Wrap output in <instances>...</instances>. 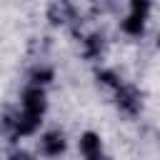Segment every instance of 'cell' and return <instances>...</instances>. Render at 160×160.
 I'll return each mask as SVG.
<instances>
[{
	"instance_id": "cell-5",
	"label": "cell",
	"mask_w": 160,
	"mask_h": 160,
	"mask_svg": "<svg viewBox=\"0 0 160 160\" xmlns=\"http://www.w3.org/2000/svg\"><path fill=\"white\" fill-rule=\"evenodd\" d=\"M78 148H80V152H82L85 160H105V155H102V140L92 130H88V132L80 135Z\"/></svg>"
},
{
	"instance_id": "cell-9",
	"label": "cell",
	"mask_w": 160,
	"mask_h": 160,
	"mask_svg": "<svg viewBox=\"0 0 160 160\" xmlns=\"http://www.w3.org/2000/svg\"><path fill=\"white\" fill-rule=\"evenodd\" d=\"M98 80H100L102 85L112 88V90H118V88L122 85V80L118 78V72H112V70H98Z\"/></svg>"
},
{
	"instance_id": "cell-1",
	"label": "cell",
	"mask_w": 160,
	"mask_h": 160,
	"mask_svg": "<svg viewBox=\"0 0 160 160\" xmlns=\"http://www.w3.org/2000/svg\"><path fill=\"white\" fill-rule=\"evenodd\" d=\"M148 12H150V2H145V0H132L130 8H128V15L120 20V30H122L128 38H140V35L145 32Z\"/></svg>"
},
{
	"instance_id": "cell-7",
	"label": "cell",
	"mask_w": 160,
	"mask_h": 160,
	"mask_svg": "<svg viewBox=\"0 0 160 160\" xmlns=\"http://www.w3.org/2000/svg\"><path fill=\"white\" fill-rule=\"evenodd\" d=\"M102 52H105V35L102 32H90L82 40V55L88 60H98Z\"/></svg>"
},
{
	"instance_id": "cell-4",
	"label": "cell",
	"mask_w": 160,
	"mask_h": 160,
	"mask_svg": "<svg viewBox=\"0 0 160 160\" xmlns=\"http://www.w3.org/2000/svg\"><path fill=\"white\" fill-rule=\"evenodd\" d=\"M40 152L45 155V158H60L62 152H65V148H68V142H65V135L60 132V130H48L42 138H40Z\"/></svg>"
},
{
	"instance_id": "cell-8",
	"label": "cell",
	"mask_w": 160,
	"mask_h": 160,
	"mask_svg": "<svg viewBox=\"0 0 160 160\" xmlns=\"http://www.w3.org/2000/svg\"><path fill=\"white\" fill-rule=\"evenodd\" d=\"M50 80H52V68H48V65H38V68H32V72H30V85L42 88V85H48Z\"/></svg>"
},
{
	"instance_id": "cell-3",
	"label": "cell",
	"mask_w": 160,
	"mask_h": 160,
	"mask_svg": "<svg viewBox=\"0 0 160 160\" xmlns=\"http://www.w3.org/2000/svg\"><path fill=\"white\" fill-rule=\"evenodd\" d=\"M115 105H118V110L125 112V115H138V112L142 110V95H140V90H138L135 85L122 82V85L115 90Z\"/></svg>"
},
{
	"instance_id": "cell-10",
	"label": "cell",
	"mask_w": 160,
	"mask_h": 160,
	"mask_svg": "<svg viewBox=\"0 0 160 160\" xmlns=\"http://www.w3.org/2000/svg\"><path fill=\"white\" fill-rule=\"evenodd\" d=\"M8 160H35L28 150H15V152H10V158Z\"/></svg>"
},
{
	"instance_id": "cell-11",
	"label": "cell",
	"mask_w": 160,
	"mask_h": 160,
	"mask_svg": "<svg viewBox=\"0 0 160 160\" xmlns=\"http://www.w3.org/2000/svg\"><path fill=\"white\" fill-rule=\"evenodd\" d=\"M158 48H160V35H158Z\"/></svg>"
},
{
	"instance_id": "cell-6",
	"label": "cell",
	"mask_w": 160,
	"mask_h": 160,
	"mask_svg": "<svg viewBox=\"0 0 160 160\" xmlns=\"http://www.w3.org/2000/svg\"><path fill=\"white\" fill-rule=\"evenodd\" d=\"M48 20L52 25H68L70 20H78V15H75V8L70 2H52L48 8Z\"/></svg>"
},
{
	"instance_id": "cell-2",
	"label": "cell",
	"mask_w": 160,
	"mask_h": 160,
	"mask_svg": "<svg viewBox=\"0 0 160 160\" xmlns=\"http://www.w3.org/2000/svg\"><path fill=\"white\" fill-rule=\"evenodd\" d=\"M45 108H48V98H45V90L38 88V85H28L22 90V100H20V110L35 120H42L45 115Z\"/></svg>"
}]
</instances>
